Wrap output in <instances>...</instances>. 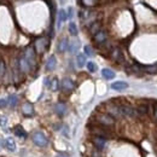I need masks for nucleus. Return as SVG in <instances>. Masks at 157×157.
<instances>
[{
  "mask_svg": "<svg viewBox=\"0 0 157 157\" xmlns=\"http://www.w3.org/2000/svg\"><path fill=\"white\" fill-rule=\"evenodd\" d=\"M59 87L58 85V80L57 78H53L52 80V82H51V88H52V91H57Z\"/></svg>",
  "mask_w": 157,
  "mask_h": 157,
  "instance_id": "obj_28",
  "label": "nucleus"
},
{
  "mask_svg": "<svg viewBox=\"0 0 157 157\" xmlns=\"http://www.w3.org/2000/svg\"><path fill=\"white\" fill-rule=\"evenodd\" d=\"M93 144L98 150H103L106 145V140L103 137H94L93 138Z\"/></svg>",
  "mask_w": 157,
  "mask_h": 157,
  "instance_id": "obj_9",
  "label": "nucleus"
},
{
  "mask_svg": "<svg viewBox=\"0 0 157 157\" xmlns=\"http://www.w3.org/2000/svg\"><path fill=\"white\" fill-rule=\"evenodd\" d=\"M24 58L28 60V63L30 64V67H33L35 64V53H34V50L32 47H28L24 52Z\"/></svg>",
  "mask_w": 157,
  "mask_h": 157,
  "instance_id": "obj_5",
  "label": "nucleus"
},
{
  "mask_svg": "<svg viewBox=\"0 0 157 157\" xmlns=\"http://www.w3.org/2000/svg\"><path fill=\"white\" fill-rule=\"evenodd\" d=\"M85 55L86 56H93V50L91 46H85Z\"/></svg>",
  "mask_w": 157,
  "mask_h": 157,
  "instance_id": "obj_29",
  "label": "nucleus"
},
{
  "mask_svg": "<svg viewBox=\"0 0 157 157\" xmlns=\"http://www.w3.org/2000/svg\"><path fill=\"white\" fill-rule=\"evenodd\" d=\"M68 47H69V42H68V39L63 38V39H62V40H60V41L58 42L57 50H58V52H60V53H63V52H65V51L68 50Z\"/></svg>",
  "mask_w": 157,
  "mask_h": 157,
  "instance_id": "obj_17",
  "label": "nucleus"
},
{
  "mask_svg": "<svg viewBox=\"0 0 157 157\" xmlns=\"http://www.w3.org/2000/svg\"><path fill=\"white\" fill-rule=\"evenodd\" d=\"M22 111H23L24 115L32 116V115L34 114V108H33V105H32L30 103H24L23 106H22Z\"/></svg>",
  "mask_w": 157,
  "mask_h": 157,
  "instance_id": "obj_13",
  "label": "nucleus"
},
{
  "mask_svg": "<svg viewBox=\"0 0 157 157\" xmlns=\"http://www.w3.org/2000/svg\"><path fill=\"white\" fill-rule=\"evenodd\" d=\"M137 111H138V114H146V113H147V105H145V104L139 105Z\"/></svg>",
  "mask_w": 157,
  "mask_h": 157,
  "instance_id": "obj_26",
  "label": "nucleus"
},
{
  "mask_svg": "<svg viewBox=\"0 0 157 157\" xmlns=\"http://www.w3.org/2000/svg\"><path fill=\"white\" fill-rule=\"evenodd\" d=\"M56 64H57L56 57H55V56H50L48 59H47V62H46V70H48V71L53 70V69L56 68Z\"/></svg>",
  "mask_w": 157,
  "mask_h": 157,
  "instance_id": "obj_14",
  "label": "nucleus"
},
{
  "mask_svg": "<svg viewBox=\"0 0 157 157\" xmlns=\"http://www.w3.org/2000/svg\"><path fill=\"white\" fill-rule=\"evenodd\" d=\"M33 141L35 145H38L40 147H45L48 144V139L45 137V134L42 132H35L33 133Z\"/></svg>",
  "mask_w": 157,
  "mask_h": 157,
  "instance_id": "obj_1",
  "label": "nucleus"
},
{
  "mask_svg": "<svg viewBox=\"0 0 157 157\" xmlns=\"http://www.w3.org/2000/svg\"><path fill=\"white\" fill-rule=\"evenodd\" d=\"M97 121L98 123L103 126H113L115 123V118L110 116L109 114H99L97 115Z\"/></svg>",
  "mask_w": 157,
  "mask_h": 157,
  "instance_id": "obj_2",
  "label": "nucleus"
},
{
  "mask_svg": "<svg viewBox=\"0 0 157 157\" xmlns=\"http://www.w3.org/2000/svg\"><path fill=\"white\" fill-rule=\"evenodd\" d=\"M60 1H62V2H65V0H60Z\"/></svg>",
  "mask_w": 157,
  "mask_h": 157,
  "instance_id": "obj_38",
  "label": "nucleus"
},
{
  "mask_svg": "<svg viewBox=\"0 0 157 157\" xmlns=\"http://www.w3.org/2000/svg\"><path fill=\"white\" fill-rule=\"evenodd\" d=\"M60 87H62L64 91L69 92V91H73V90H74L75 85H74V82H73V81H71L69 78H63V80H62Z\"/></svg>",
  "mask_w": 157,
  "mask_h": 157,
  "instance_id": "obj_7",
  "label": "nucleus"
},
{
  "mask_svg": "<svg viewBox=\"0 0 157 157\" xmlns=\"http://www.w3.org/2000/svg\"><path fill=\"white\" fill-rule=\"evenodd\" d=\"M101 75H103V78H106V80H111V78H115V73L111 69H108V68H104L101 70Z\"/></svg>",
  "mask_w": 157,
  "mask_h": 157,
  "instance_id": "obj_18",
  "label": "nucleus"
},
{
  "mask_svg": "<svg viewBox=\"0 0 157 157\" xmlns=\"http://www.w3.org/2000/svg\"><path fill=\"white\" fill-rule=\"evenodd\" d=\"M146 71L150 73V74H155V73H157V65H154V67H146Z\"/></svg>",
  "mask_w": 157,
  "mask_h": 157,
  "instance_id": "obj_30",
  "label": "nucleus"
},
{
  "mask_svg": "<svg viewBox=\"0 0 157 157\" xmlns=\"http://www.w3.org/2000/svg\"><path fill=\"white\" fill-rule=\"evenodd\" d=\"M128 87V83L124 82V81H116L114 83H111V88L115 90V91H123Z\"/></svg>",
  "mask_w": 157,
  "mask_h": 157,
  "instance_id": "obj_12",
  "label": "nucleus"
},
{
  "mask_svg": "<svg viewBox=\"0 0 157 157\" xmlns=\"http://www.w3.org/2000/svg\"><path fill=\"white\" fill-rule=\"evenodd\" d=\"M46 46H47V40L45 38H40L35 41V48H36V52H39V53L45 51Z\"/></svg>",
  "mask_w": 157,
  "mask_h": 157,
  "instance_id": "obj_8",
  "label": "nucleus"
},
{
  "mask_svg": "<svg viewBox=\"0 0 157 157\" xmlns=\"http://www.w3.org/2000/svg\"><path fill=\"white\" fill-rule=\"evenodd\" d=\"M108 39V35H106V32L104 30H99L98 33L94 34V41L97 44H104Z\"/></svg>",
  "mask_w": 157,
  "mask_h": 157,
  "instance_id": "obj_10",
  "label": "nucleus"
},
{
  "mask_svg": "<svg viewBox=\"0 0 157 157\" xmlns=\"http://www.w3.org/2000/svg\"><path fill=\"white\" fill-rule=\"evenodd\" d=\"M55 113L59 115V116H63V115H65V113H67V106H65V104H63V103H57L56 105H55Z\"/></svg>",
  "mask_w": 157,
  "mask_h": 157,
  "instance_id": "obj_15",
  "label": "nucleus"
},
{
  "mask_svg": "<svg viewBox=\"0 0 157 157\" xmlns=\"http://www.w3.org/2000/svg\"><path fill=\"white\" fill-rule=\"evenodd\" d=\"M81 2L85 6H96L100 2V0H81Z\"/></svg>",
  "mask_w": 157,
  "mask_h": 157,
  "instance_id": "obj_24",
  "label": "nucleus"
},
{
  "mask_svg": "<svg viewBox=\"0 0 157 157\" xmlns=\"http://www.w3.org/2000/svg\"><path fill=\"white\" fill-rule=\"evenodd\" d=\"M6 123H7V118L0 117V124H1V126H6Z\"/></svg>",
  "mask_w": 157,
  "mask_h": 157,
  "instance_id": "obj_32",
  "label": "nucleus"
},
{
  "mask_svg": "<svg viewBox=\"0 0 157 157\" xmlns=\"http://www.w3.org/2000/svg\"><path fill=\"white\" fill-rule=\"evenodd\" d=\"M17 103H18V97H17L16 94H11V96L7 98V104H9L10 106H16Z\"/></svg>",
  "mask_w": 157,
  "mask_h": 157,
  "instance_id": "obj_21",
  "label": "nucleus"
},
{
  "mask_svg": "<svg viewBox=\"0 0 157 157\" xmlns=\"http://www.w3.org/2000/svg\"><path fill=\"white\" fill-rule=\"evenodd\" d=\"M67 18H68V15H67L65 10H59V12H58V27L62 22H65Z\"/></svg>",
  "mask_w": 157,
  "mask_h": 157,
  "instance_id": "obj_23",
  "label": "nucleus"
},
{
  "mask_svg": "<svg viewBox=\"0 0 157 157\" xmlns=\"http://www.w3.org/2000/svg\"><path fill=\"white\" fill-rule=\"evenodd\" d=\"M45 85H46V86L50 85V83H48V78H45Z\"/></svg>",
  "mask_w": 157,
  "mask_h": 157,
  "instance_id": "obj_36",
  "label": "nucleus"
},
{
  "mask_svg": "<svg viewBox=\"0 0 157 157\" xmlns=\"http://www.w3.org/2000/svg\"><path fill=\"white\" fill-rule=\"evenodd\" d=\"M111 58L114 59V60H116L117 63H123V62H124L123 53H122V51H121L118 47L113 48V51H111Z\"/></svg>",
  "mask_w": 157,
  "mask_h": 157,
  "instance_id": "obj_6",
  "label": "nucleus"
},
{
  "mask_svg": "<svg viewBox=\"0 0 157 157\" xmlns=\"http://www.w3.org/2000/svg\"><path fill=\"white\" fill-rule=\"evenodd\" d=\"M69 33L71 34V35H78V27H76V24L74 23V22H71L70 24H69Z\"/></svg>",
  "mask_w": 157,
  "mask_h": 157,
  "instance_id": "obj_25",
  "label": "nucleus"
},
{
  "mask_svg": "<svg viewBox=\"0 0 157 157\" xmlns=\"http://www.w3.org/2000/svg\"><path fill=\"white\" fill-rule=\"evenodd\" d=\"M57 157H68V156H67V155H58Z\"/></svg>",
  "mask_w": 157,
  "mask_h": 157,
  "instance_id": "obj_37",
  "label": "nucleus"
},
{
  "mask_svg": "<svg viewBox=\"0 0 157 157\" xmlns=\"http://www.w3.org/2000/svg\"><path fill=\"white\" fill-rule=\"evenodd\" d=\"M7 105V99H1L0 100V106L2 108V106H6Z\"/></svg>",
  "mask_w": 157,
  "mask_h": 157,
  "instance_id": "obj_33",
  "label": "nucleus"
},
{
  "mask_svg": "<svg viewBox=\"0 0 157 157\" xmlns=\"http://www.w3.org/2000/svg\"><path fill=\"white\" fill-rule=\"evenodd\" d=\"M68 48H69L70 53H76L78 51V48H80V42H78V40H76V41H71Z\"/></svg>",
  "mask_w": 157,
  "mask_h": 157,
  "instance_id": "obj_20",
  "label": "nucleus"
},
{
  "mask_svg": "<svg viewBox=\"0 0 157 157\" xmlns=\"http://www.w3.org/2000/svg\"><path fill=\"white\" fill-rule=\"evenodd\" d=\"M68 11H69V15H68V17H71V16H73V9L70 7V9L68 10Z\"/></svg>",
  "mask_w": 157,
  "mask_h": 157,
  "instance_id": "obj_35",
  "label": "nucleus"
},
{
  "mask_svg": "<svg viewBox=\"0 0 157 157\" xmlns=\"http://www.w3.org/2000/svg\"><path fill=\"white\" fill-rule=\"evenodd\" d=\"M76 62H78V67L82 68V67L86 64V55H82V53L78 55V57H76Z\"/></svg>",
  "mask_w": 157,
  "mask_h": 157,
  "instance_id": "obj_22",
  "label": "nucleus"
},
{
  "mask_svg": "<svg viewBox=\"0 0 157 157\" xmlns=\"http://www.w3.org/2000/svg\"><path fill=\"white\" fill-rule=\"evenodd\" d=\"M4 146H5L9 151H11V152L16 151V144H15L13 139H11V138H7L6 140H4Z\"/></svg>",
  "mask_w": 157,
  "mask_h": 157,
  "instance_id": "obj_16",
  "label": "nucleus"
},
{
  "mask_svg": "<svg viewBox=\"0 0 157 157\" xmlns=\"http://www.w3.org/2000/svg\"><path fill=\"white\" fill-rule=\"evenodd\" d=\"M99 30H100V29H99V24H98V23H96V24H93V25H92V28H91V32H92L93 34H96V33H98Z\"/></svg>",
  "mask_w": 157,
  "mask_h": 157,
  "instance_id": "obj_31",
  "label": "nucleus"
},
{
  "mask_svg": "<svg viewBox=\"0 0 157 157\" xmlns=\"http://www.w3.org/2000/svg\"><path fill=\"white\" fill-rule=\"evenodd\" d=\"M20 69L21 71H23V73H28L30 69H32V67H30V64L28 63V60L24 58V56L23 57H21L20 58Z\"/></svg>",
  "mask_w": 157,
  "mask_h": 157,
  "instance_id": "obj_11",
  "label": "nucleus"
},
{
  "mask_svg": "<svg viewBox=\"0 0 157 157\" xmlns=\"http://www.w3.org/2000/svg\"><path fill=\"white\" fill-rule=\"evenodd\" d=\"M13 132H15V134H16L17 137L27 138V132L23 129V127H22V126H16V127L13 128Z\"/></svg>",
  "mask_w": 157,
  "mask_h": 157,
  "instance_id": "obj_19",
  "label": "nucleus"
},
{
  "mask_svg": "<svg viewBox=\"0 0 157 157\" xmlns=\"http://www.w3.org/2000/svg\"><path fill=\"white\" fill-rule=\"evenodd\" d=\"M154 116H155V118L157 120V104L155 105V108H154Z\"/></svg>",
  "mask_w": 157,
  "mask_h": 157,
  "instance_id": "obj_34",
  "label": "nucleus"
},
{
  "mask_svg": "<svg viewBox=\"0 0 157 157\" xmlns=\"http://www.w3.org/2000/svg\"><path fill=\"white\" fill-rule=\"evenodd\" d=\"M87 69H88V71L94 73V71H97V65L93 62H88L87 63Z\"/></svg>",
  "mask_w": 157,
  "mask_h": 157,
  "instance_id": "obj_27",
  "label": "nucleus"
},
{
  "mask_svg": "<svg viewBox=\"0 0 157 157\" xmlns=\"http://www.w3.org/2000/svg\"><path fill=\"white\" fill-rule=\"evenodd\" d=\"M108 114L113 117H121L122 116V113H121V109H120V105L116 104H110L108 106Z\"/></svg>",
  "mask_w": 157,
  "mask_h": 157,
  "instance_id": "obj_4",
  "label": "nucleus"
},
{
  "mask_svg": "<svg viewBox=\"0 0 157 157\" xmlns=\"http://www.w3.org/2000/svg\"><path fill=\"white\" fill-rule=\"evenodd\" d=\"M120 109H121V113H122V116H129V117H136L138 115V111L129 106V105H120Z\"/></svg>",
  "mask_w": 157,
  "mask_h": 157,
  "instance_id": "obj_3",
  "label": "nucleus"
}]
</instances>
